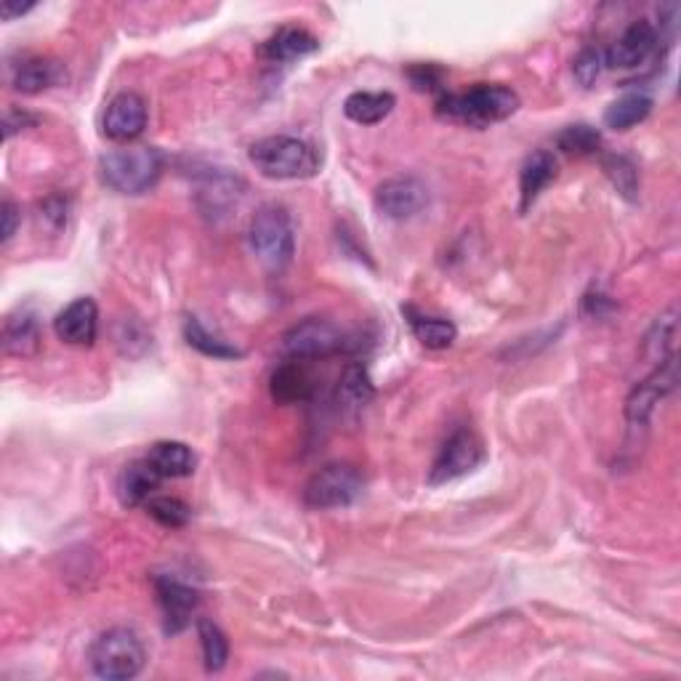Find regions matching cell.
Returning a JSON list of instances; mask_svg holds the SVG:
<instances>
[{
	"label": "cell",
	"instance_id": "obj_1",
	"mask_svg": "<svg viewBox=\"0 0 681 681\" xmlns=\"http://www.w3.org/2000/svg\"><path fill=\"white\" fill-rule=\"evenodd\" d=\"M519 110V93L501 83H477L461 93H444L437 99V118L469 128H490L503 123Z\"/></svg>",
	"mask_w": 681,
	"mask_h": 681
},
{
	"label": "cell",
	"instance_id": "obj_2",
	"mask_svg": "<svg viewBox=\"0 0 681 681\" xmlns=\"http://www.w3.org/2000/svg\"><path fill=\"white\" fill-rule=\"evenodd\" d=\"M163 152L144 144H128L120 150L107 152L99 160V171L104 184L120 194L150 192L158 179L163 177Z\"/></svg>",
	"mask_w": 681,
	"mask_h": 681
},
{
	"label": "cell",
	"instance_id": "obj_3",
	"mask_svg": "<svg viewBox=\"0 0 681 681\" xmlns=\"http://www.w3.org/2000/svg\"><path fill=\"white\" fill-rule=\"evenodd\" d=\"M248 158L261 177L274 181L312 179L320 171L314 147L296 137H267L253 141Z\"/></svg>",
	"mask_w": 681,
	"mask_h": 681
},
{
	"label": "cell",
	"instance_id": "obj_4",
	"mask_svg": "<svg viewBox=\"0 0 681 681\" xmlns=\"http://www.w3.org/2000/svg\"><path fill=\"white\" fill-rule=\"evenodd\" d=\"M248 246L256 259L272 272L291 264L296 253V227L288 208L278 202L261 206L248 224Z\"/></svg>",
	"mask_w": 681,
	"mask_h": 681
},
{
	"label": "cell",
	"instance_id": "obj_5",
	"mask_svg": "<svg viewBox=\"0 0 681 681\" xmlns=\"http://www.w3.org/2000/svg\"><path fill=\"white\" fill-rule=\"evenodd\" d=\"M147 663V650L139 633L131 629H110L89 650V665L93 677L107 681H128L139 677Z\"/></svg>",
	"mask_w": 681,
	"mask_h": 681
},
{
	"label": "cell",
	"instance_id": "obj_6",
	"mask_svg": "<svg viewBox=\"0 0 681 681\" xmlns=\"http://www.w3.org/2000/svg\"><path fill=\"white\" fill-rule=\"evenodd\" d=\"M362 474L349 463H328L320 471L309 477L303 484V503L307 509L328 511V509H343L352 505L357 498L362 495Z\"/></svg>",
	"mask_w": 681,
	"mask_h": 681
},
{
	"label": "cell",
	"instance_id": "obj_7",
	"mask_svg": "<svg viewBox=\"0 0 681 681\" xmlns=\"http://www.w3.org/2000/svg\"><path fill=\"white\" fill-rule=\"evenodd\" d=\"M349 347L347 333L336 322L322 317H307L282 336L280 349L288 360H326Z\"/></svg>",
	"mask_w": 681,
	"mask_h": 681
},
{
	"label": "cell",
	"instance_id": "obj_8",
	"mask_svg": "<svg viewBox=\"0 0 681 681\" xmlns=\"http://www.w3.org/2000/svg\"><path fill=\"white\" fill-rule=\"evenodd\" d=\"M484 461V450L480 437L469 429H458L448 442L442 444L440 455L434 458L429 471V484L431 488H440V484L455 482L461 477H467Z\"/></svg>",
	"mask_w": 681,
	"mask_h": 681
},
{
	"label": "cell",
	"instance_id": "obj_9",
	"mask_svg": "<svg viewBox=\"0 0 681 681\" xmlns=\"http://www.w3.org/2000/svg\"><path fill=\"white\" fill-rule=\"evenodd\" d=\"M677 381V357H671V360L660 362V365L652 370V375H647V379L631 391L629 402H625V415H629L631 429H642L650 423L660 400H663L669 391H673Z\"/></svg>",
	"mask_w": 681,
	"mask_h": 681
},
{
	"label": "cell",
	"instance_id": "obj_10",
	"mask_svg": "<svg viewBox=\"0 0 681 681\" xmlns=\"http://www.w3.org/2000/svg\"><path fill=\"white\" fill-rule=\"evenodd\" d=\"M152 583L160 610H163V629L168 637H177L192 623L194 610L200 604V593L173 575H152Z\"/></svg>",
	"mask_w": 681,
	"mask_h": 681
},
{
	"label": "cell",
	"instance_id": "obj_11",
	"mask_svg": "<svg viewBox=\"0 0 681 681\" xmlns=\"http://www.w3.org/2000/svg\"><path fill=\"white\" fill-rule=\"evenodd\" d=\"M429 206V187L415 177H394L387 179L375 190V208L387 219L404 221L413 219Z\"/></svg>",
	"mask_w": 681,
	"mask_h": 681
},
{
	"label": "cell",
	"instance_id": "obj_12",
	"mask_svg": "<svg viewBox=\"0 0 681 681\" xmlns=\"http://www.w3.org/2000/svg\"><path fill=\"white\" fill-rule=\"evenodd\" d=\"M147 128V101L133 91H123L110 99L101 120V131L110 141L118 144H131L139 139Z\"/></svg>",
	"mask_w": 681,
	"mask_h": 681
},
{
	"label": "cell",
	"instance_id": "obj_13",
	"mask_svg": "<svg viewBox=\"0 0 681 681\" xmlns=\"http://www.w3.org/2000/svg\"><path fill=\"white\" fill-rule=\"evenodd\" d=\"M655 46H658L655 24L647 22V19H639V22L625 27L623 36L610 46V51L604 53V64L612 67V70H633V67L644 64L647 59H650Z\"/></svg>",
	"mask_w": 681,
	"mask_h": 681
},
{
	"label": "cell",
	"instance_id": "obj_14",
	"mask_svg": "<svg viewBox=\"0 0 681 681\" xmlns=\"http://www.w3.org/2000/svg\"><path fill=\"white\" fill-rule=\"evenodd\" d=\"M53 333L70 347H91L99 336V307L93 299H76L67 303L53 320Z\"/></svg>",
	"mask_w": 681,
	"mask_h": 681
},
{
	"label": "cell",
	"instance_id": "obj_15",
	"mask_svg": "<svg viewBox=\"0 0 681 681\" xmlns=\"http://www.w3.org/2000/svg\"><path fill=\"white\" fill-rule=\"evenodd\" d=\"M40 341V317L32 307H19L3 322V349L11 357H32L38 354Z\"/></svg>",
	"mask_w": 681,
	"mask_h": 681
},
{
	"label": "cell",
	"instance_id": "obj_16",
	"mask_svg": "<svg viewBox=\"0 0 681 681\" xmlns=\"http://www.w3.org/2000/svg\"><path fill=\"white\" fill-rule=\"evenodd\" d=\"M314 51H320V40L303 27H280L259 49L269 62H299L303 57H312Z\"/></svg>",
	"mask_w": 681,
	"mask_h": 681
},
{
	"label": "cell",
	"instance_id": "obj_17",
	"mask_svg": "<svg viewBox=\"0 0 681 681\" xmlns=\"http://www.w3.org/2000/svg\"><path fill=\"white\" fill-rule=\"evenodd\" d=\"M557 158L545 150L532 152L530 158L524 160L522 168H519V200H522L519 208H522V211H528L532 202L541 198L545 187L557 179Z\"/></svg>",
	"mask_w": 681,
	"mask_h": 681
},
{
	"label": "cell",
	"instance_id": "obj_18",
	"mask_svg": "<svg viewBox=\"0 0 681 681\" xmlns=\"http://www.w3.org/2000/svg\"><path fill=\"white\" fill-rule=\"evenodd\" d=\"M67 78L64 67L59 62H53L49 57H27L13 67V78L11 86L19 93H40L46 89H53Z\"/></svg>",
	"mask_w": 681,
	"mask_h": 681
},
{
	"label": "cell",
	"instance_id": "obj_19",
	"mask_svg": "<svg viewBox=\"0 0 681 681\" xmlns=\"http://www.w3.org/2000/svg\"><path fill=\"white\" fill-rule=\"evenodd\" d=\"M160 482H163V477L147 458L144 461H133L120 471L118 495L123 505H144L154 495V490L160 488Z\"/></svg>",
	"mask_w": 681,
	"mask_h": 681
},
{
	"label": "cell",
	"instance_id": "obj_20",
	"mask_svg": "<svg viewBox=\"0 0 681 681\" xmlns=\"http://www.w3.org/2000/svg\"><path fill=\"white\" fill-rule=\"evenodd\" d=\"M269 391H272L274 400L282 404L307 402L309 397L314 394V379L309 375V370L303 368L299 360L282 362V365L272 373Z\"/></svg>",
	"mask_w": 681,
	"mask_h": 681
},
{
	"label": "cell",
	"instance_id": "obj_21",
	"mask_svg": "<svg viewBox=\"0 0 681 681\" xmlns=\"http://www.w3.org/2000/svg\"><path fill=\"white\" fill-rule=\"evenodd\" d=\"M336 400L349 413H360V410H365L375 400V387L362 362H349L343 368L339 387H336Z\"/></svg>",
	"mask_w": 681,
	"mask_h": 681
},
{
	"label": "cell",
	"instance_id": "obj_22",
	"mask_svg": "<svg viewBox=\"0 0 681 681\" xmlns=\"http://www.w3.org/2000/svg\"><path fill=\"white\" fill-rule=\"evenodd\" d=\"M147 461L160 471L163 480H181V477H190L194 467H198V458H194L192 448L184 442H154L150 448Z\"/></svg>",
	"mask_w": 681,
	"mask_h": 681
},
{
	"label": "cell",
	"instance_id": "obj_23",
	"mask_svg": "<svg viewBox=\"0 0 681 681\" xmlns=\"http://www.w3.org/2000/svg\"><path fill=\"white\" fill-rule=\"evenodd\" d=\"M394 104H397L394 93L389 91H357L343 101V114H347L352 123L375 126L389 118Z\"/></svg>",
	"mask_w": 681,
	"mask_h": 681
},
{
	"label": "cell",
	"instance_id": "obj_24",
	"mask_svg": "<svg viewBox=\"0 0 681 681\" xmlns=\"http://www.w3.org/2000/svg\"><path fill=\"white\" fill-rule=\"evenodd\" d=\"M402 312H404V317H408L413 336L423 343V347L434 349V352L453 347V341L458 336V328L453 326V322L442 320V317L421 314V312H415L413 307H404Z\"/></svg>",
	"mask_w": 681,
	"mask_h": 681
},
{
	"label": "cell",
	"instance_id": "obj_25",
	"mask_svg": "<svg viewBox=\"0 0 681 681\" xmlns=\"http://www.w3.org/2000/svg\"><path fill=\"white\" fill-rule=\"evenodd\" d=\"M650 112L652 99L647 93H625L604 110V126L612 131H629V128L644 123Z\"/></svg>",
	"mask_w": 681,
	"mask_h": 681
},
{
	"label": "cell",
	"instance_id": "obj_26",
	"mask_svg": "<svg viewBox=\"0 0 681 681\" xmlns=\"http://www.w3.org/2000/svg\"><path fill=\"white\" fill-rule=\"evenodd\" d=\"M184 341L190 343L194 352L213 357V360H238V357H242L238 347H232L229 341L213 336L211 330L202 326L198 317H187L184 320Z\"/></svg>",
	"mask_w": 681,
	"mask_h": 681
},
{
	"label": "cell",
	"instance_id": "obj_27",
	"mask_svg": "<svg viewBox=\"0 0 681 681\" xmlns=\"http://www.w3.org/2000/svg\"><path fill=\"white\" fill-rule=\"evenodd\" d=\"M677 307H669L663 314L658 317L655 322H652L650 333H647V341H644V352L652 357V360L658 362H665L671 360L673 354V341H677Z\"/></svg>",
	"mask_w": 681,
	"mask_h": 681
},
{
	"label": "cell",
	"instance_id": "obj_28",
	"mask_svg": "<svg viewBox=\"0 0 681 681\" xmlns=\"http://www.w3.org/2000/svg\"><path fill=\"white\" fill-rule=\"evenodd\" d=\"M198 637H200V647H202V660H206V671L219 673L229 660V642H227L224 631H221L213 620L200 618Z\"/></svg>",
	"mask_w": 681,
	"mask_h": 681
},
{
	"label": "cell",
	"instance_id": "obj_29",
	"mask_svg": "<svg viewBox=\"0 0 681 681\" xmlns=\"http://www.w3.org/2000/svg\"><path fill=\"white\" fill-rule=\"evenodd\" d=\"M602 168L620 198H625L629 202L639 198V171L631 158H625V154H604Z\"/></svg>",
	"mask_w": 681,
	"mask_h": 681
},
{
	"label": "cell",
	"instance_id": "obj_30",
	"mask_svg": "<svg viewBox=\"0 0 681 681\" xmlns=\"http://www.w3.org/2000/svg\"><path fill=\"white\" fill-rule=\"evenodd\" d=\"M557 147L568 154L589 158V154H597L599 147H602V133H599V128H593L589 123L568 126L564 131H559Z\"/></svg>",
	"mask_w": 681,
	"mask_h": 681
},
{
	"label": "cell",
	"instance_id": "obj_31",
	"mask_svg": "<svg viewBox=\"0 0 681 681\" xmlns=\"http://www.w3.org/2000/svg\"><path fill=\"white\" fill-rule=\"evenodd\" d=\"M144 509H147V514L154 519V522L163 524V528L168 530L184 528V524L192 519L190 505L181 501V498H173V495H152L150 501L144 503Z\"/></svg>",
	"mask_w": 681,
	"mask_h": 681
},
{
	"label": "cell",
	"instance_id": "obj_32",
	"mask_svg": "<svg viewBox=\"0 0 681 681\" xmlns=\"http://www.w3.org/2000/svg\"><path fill=\"white\" fill-rule=\"evenodd\" d=\"M604 53L599 49H583L575 57V64H572V76H575L578 83L583 86V89H591L593 83H597L599 76H602L604 70Z\"/></svg>",
	"mask_w": 681,
	"mask_h": 681
},
{
	"label": "cell",
	"instance_id": "obj_33",
	"mask_svg": "<svg viewBox=\"0 0 681 681\" xmlns=\"http://www.w3.org/2000/svg\"><path fill=\"white\" fill-rule=\"evenodd\" d=\"M408 78L418 91H440L442 80H444V70L437 64H413L408 70Z\"/></svg>",
	"mask_w": 681,
	"mask_h": 681
},
{
	"label": "cell",
	"instance_id": "obj_34",
	"mask_svg": "<svg viewBox=\"0 0 681 681\" xmlns=\"http://www.w3.org/2000/svg\"><path fill=\"white\" fill-rule=\"evenodd\" d=\"M36 123H38L36 114H30V112H24V110H17V107H9V110H6V114H3V139L9 141L13 133L24 131V128H30V126H36Z\"/></svg>",
	"mask_w": 681,
	"mask_h": 681
},
{
	"label": "cell",
	"instance_id": "obj_35",
	"mask_svg": "<svg viewBox=\"0 0 681 681\" xmlns=\"http://www.w3.org/2000/svg\"><path fill=\"white\" fill-rule=\"evenodd\" d=\"M0 219H3V242H9L13 234H17L19 221H22V213H19L17 202L6 200L3 208H0Z\"/></svg>",
	"mask_w": 681,
	"mask_h": 681
},
{
	"label": "cell",
	"instance_id": "obj_36",
	"mask_svg": "<svg viewBox=\"0 0 681 681\" xmlns=\"http://www.w3.org/2000/svg\"><path fill=\"white\" fill-rule=\"evenodd\" d=\"M36 6L32 3H17V0H3V6H0V17H3V22H13L17 17H24L27 11H32Z\"/></svg>",
	"mask_w": 681,
	"mask_h": 681
}]
</instances>
